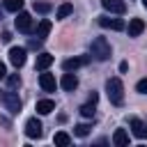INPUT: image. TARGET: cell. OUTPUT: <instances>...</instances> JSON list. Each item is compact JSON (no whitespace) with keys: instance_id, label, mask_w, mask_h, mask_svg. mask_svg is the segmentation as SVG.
<instances>
[{"instance_id":"1","label":"cell","mask_w":147,"mask_h":147,"mask_svg":"<svg viewBox=\"0 0 147 147\" xmlns=\"http://www.w3.org/2000/svg\"><path fill=\"white\" fill-rule=\"evenodd\" d=\"M90 57H94V60H99V62H106V60H110V55H113V48H110V44L106 41V37H96L94 41H92V46H90Z\"/></svg>"},{"instance_id":"2","label":"cell","mask_w":147,"mask_h":147,"mask_svg":"<svg viewBox=\"0 0 147 147\" xmlns=\"http://www.w3.org/2000/svg\"><path fill=\"white\" fill-rule=\"evenodd\" d=\"M106 92H108V99H110V103L119 106V103L124 101V85H122V80H119L117 76L106 80Z\"/></svg>"},{"instance_id":"3","label":"cell","mask_w":147,"mask_h":147,"mask_svg":"<svg viewBox=\"0 0 147 147\" xmlns=\"http://www.w3.org/2000/svg\"><path fill=\"white\" fill-rule=\"evenodd\" d=\"M0 103L9 110V113H21V99H18V94L16 92H11V90H5V92H0Z\"/></svg>"},{"instance_id":"4","label":"cell","mask_w":147,"mask_h":147,"mask_svg":"<svg viewBox=\"0 0 147 147\" xmlns=\"http://www.w3.org/2000/svg\"><path fill=\"white\" fill-rule=\"evenodd\" d=\"M14 23H16V30H18V32H25V34H30V32L34 30L32 16H30L28 11H23V9H21V11H16V21H14Z\"/></svg>"},{"instance_id":"5","label":"cell","mask_w":147,"mask_h":147,"mask_svg":"<svg viewBox=\"0 0 147 147\" xmlns=\"http://www.w3.org/2000/svg\"><path fill=\"white\" fill-rule=\"evenodd\" d=\"M25 57H28V48H23V46H11V48H9V62H11L16 69L25 64Z\"/></svg>"},{"instance_id":"6","label":"cell","mask_w":147,"mask_h":147,"mask_svg":"<svg viewBox=\"0 0 147 147\" xmlns=\"http://www.w3.org/2000/svg\"><path fill=\"white\" fill-rule=\"evenodd\" d=\"M90 62V55H78V57H69V60H64L62 62V69L64 71H76L78 67H85Z\"/></svg>"},{"instance_id":"7","label":"cell","mask_w":147,"mask_h":147,"mask_svg":"<svg viewBox=\"0 0 147 147\" xmlns=\"http://www.w3.org/2000/svg\"><path fill=\"white\" fill-rule=\"evenodd\" d=\"M99 25L106 30H124V21L122 18H113V16H99Z\"/></svg>"},{"instance_id":"8","label":"cell","mask_w":147,"mask_h":147,"mask_svg":"<svg viewBox=\"0 0 147 147\" xmlns=\"http://www.w3.org/2000/svg\"><path fill=\"white\" fill-rule=\"evenodd\" d=\"M41 122L37 119V117H30L28 122H25V136L28 138H41Z\"/></svg>"},{"instance_id":"9","label":"cell","mask_w":147,"mask_h":147,"mask_svg":"<svg viewBox=\"0 0 147 147\" xmlns=\"http://www.w3.org/2000/svg\"><path fill=\"white\" fill-rule=\"evenodd\" d=\"M101 7L110 14H124L126 11V2L124 0H101Z\"/></svg>"},{"instance_id":"10","label":"cell","mask_w":147,"mask_h":147,"mask_svg":"<svg viewBox=\"0 0 147 147\" xmlns=\"http://www.w3.org/2000/svg\"><path fill=\"white\" fill-rule=\"evenodd\" d=\"M129 124H131V129H133V136H136V138H142V140L147 138V124H145V122H140L138 117H131V119H129Z\"/></svg>"},{"instance_id":"11","label":"cell","mask_w":147,"mask_h":147,"mask_svg":"<svg viewBox=\"0 0 147 147\" xmlns=\"http://www.w3.org/2000/svg\"><path fill=\"white\" fill-rule=\"evenodd\" d=\"M39 85H41L44 92H55V87H57L53 74H41V76H39Z\"/></svg>"},{"instance_id":"12","label":"cell","mask_w":147,"mask_h":147,"mask_svg":"<svg viewBox=\"0 0 147 147\" xmlns=\"http://www.w3.org/2000/svg\"><path fill=\"white\" fill-rule=\"evenodd\" d=\"M60 85H62V90H67V92H71V90H76L78 87V78L71 74V71H67L64 76H62V80H60Z\"/></svg>"},{"instance_id":"13","label":"cell","mask_w":147,"mask_h":147,"mask_svg":"<svg viewBox=\"0 0 147 147\" xmlns=\"http://www.w3.org/2000/svg\"><path fill=\"white\" fill-rule=\"evenodd\" d=\"M142 30H145L142 18H131L129 21V37H138V34H142Z\"/></svg>"},{"instance_id":"14","label":"cell","mask_w":147,"mask_h":147,"mask_svg":"<svg viewBox=\"0 0 147 147\" xmlns=\"http://www.w3.org/2000/svg\"><path fill=\"white\" fill-rule=\"evenodd\" d=\"M53 60H55V57H53L51 53H39V55H37V64H34V67H37L39 71H44V69H48V67L53 64Z\"/></svg>"},{"instance_id":"15","label":"cell","mask_w":147,"mask_h":147,"mask_svg":"<svg viewBox=\"0 0 147 147\" xmlns=\"http://www.w3.org/2000/svg\"><path fill=\"white\" fill-rule=\"evenodd\" d=\"M55 110V103L51 101V99H39L37 101V113L39 115H48V113H53Z\"/></svg>"},{"instance_id":"16","label":"cell","mask_w":147,"mask_h":147,"mask_svg":"<svg viewBox=\"0 0 147 147\" xmlns=\"http://www.w3.org/2000/svg\"><path fill=\"white\" fill-rule=\"evenodd\" d=\"M113 142H115L117 147H126V145H129V133H126L124 129H117V131L113 133Z\"/></svg>"},{"instance_id":"17","label":"cell","mask_w":147,"mask_h":147,"mask_svg":"<svg viewBox=\"0 0 147 147\" xmlns=\"http://www.w3.org/2000/svg\"><path fill=\"white\" fill-rule=\"evenodd\" d=\"M51 21L48 18H44V21H39V25H37V37L39 39H44V37H48V32H51Z\"/></svg>"},{"instance_id":"18","label":"cell","mask_w":147,"mask_h":147,"mask_svg":"<svg viewBox=\"0 0 147 147\" xmlns=\"http://www.w3.org/2000/svg\"><path fill=\"white\" fill-rule=\"evenodd\" d=\"M53 142H55L57 147H67V145L71 142V138H69V133H64V131H57V133H55V138H53Z\"/></svg>"},{"instance_id":"19","label":"cell","mask_w":147,"mask_h":147,"mask_svg":"<svg viewBox=\"0 0 147 147\" xmlns=\"http://www.w3.org/2000/svg\"><path fill=\"white\" fill-rule=\"evenodd\" d=\"M71 11H74V5H71V2H64V5H60V7H57L55 16H57V18H67Z\"/></svg>"},{"instance_id":"20","label":"cell","mask_w":147,"mask_h":147,"mask_svg":"<svg viewBox=\"0 0 147 147\" xmlns=\"http://www.w3.org/2000/svg\"><path fill=\"white\" fill-rule=\"evenodd\" d=\"M5 9L7 11H21L23 9V0H5Z\"/></svg>"},{"instance_id":"21","label":"cell","mask_w":147,"mask_h":147,"mask_svg":"<svg viewBox=\"0 0 147 147\" xmlns=\"http://www.w3.org/2000/svg\"><path fill=\"white\" fill-rule=\"evenodd\" d=\"M90 131H92L90 124H76V126H74V136H78V138H85Z\"/></svg>"},{"instance_id":"22","label":"cell","mask_w":147,"mask_h":147,"mask_svg":"<svg viewBox=\"0 0 147 147\" xmlns=\"http://www.w3.org/2000/svg\"><path fill=\"white\" fill-rule=\"evenodd\" d=\"M80 115H83V117H92V115H94V103L90 101V103L80 106Z\"/></svg>"},{"instance_id":"23","label":"cell","mask_w":147,"mask_h":147,"mask_svg":"<svg viewBox=\"0 0 147 147\" xmlns=\"http://www.w3.org/2000/svg\"><path fill=\"white\" fill-rule=\"evenodd\" d=\"M7 85H9L11 90H14V87H18V85H21V78H18V74H9V76H7Z\"/></svg>"},{"instance_id":"24","label":"cell","mask_w":147,"mask_h":147,"mask_svg":"<svg viewBox=\"0 0 147 147\" xmlns=\"http://www.w3.org/2000/svg\"><path fill=\"white\" fill-rule=\"evenodd\" d=\"M34 11L46 14V11H51V5H48V2H34Z\"/></svg>"},{"instance_id":"25","label":"cell","mask_w":147,"mask_h":147,"mask_svg":"<svg viewBox=\"0 0 147 147\" xmlns=\"http://www.w3.org/2000/svg\"><path fill=\"white\" fill-rule=\"evenodd\" d=\"M136 90H138L140 94H147V78H140V80L136 83Z\"/></svg>"},{"instance_id":"26","label":"cell","mask_w":147,"mask_h":147,"mask_svg":"<svg viewBox=\"0 0 147 147\" xmlns=\"http://www.w3.org/2000/svg\"><path fill=\"white\" fill-rule=\"evenodd\" d=\"M44 39H30V48H39Z\"/></svg>"},{"instance_id":"27","label":"cell","mask_w":147,"mask_h":147,"mask_svg":"<svg viewBox=\"0 0 147 147\" xmlns=\"http://www.w3.org/2000/svg\"><path fill=\"white\" fill-rule=\"evenodd\" d=\"M2 78H7V67L0 62V80H2Z\"/></svg>"},{"instance_id":"28","label":"cell","mask_w":147,"mask_h":147,"mask_svg":"<svg viewBox=\"0 0 147 147\" xmlns=\"http://www.w3.org/2000/svg\"><path fill=\"white\" fill-rule=\"evenodd\" d=\"M2 41H5V44L11 41V32H2Z\"/></svg>"},{"instance_id":"29","label":"cell","mask_w":147,"mask_h":147,"mask_svg":"<svg viewBox=\"0 0 147 147\" xmlns=\"http://www.w3.org/2000/svg\"><path fill=\"white\" fill-rule=\"evenodd\" d=\"M142 5H145V7H147V0H142Z\"/></svg>"}]
</instances>
